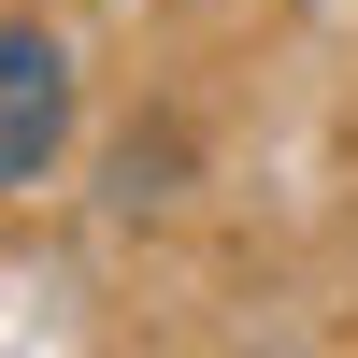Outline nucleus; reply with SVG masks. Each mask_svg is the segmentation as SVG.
I'll return each instance as SVG.
<instances>
[{
  "label": "nucleus",
  "mask_w": 358,
  "mask_h": 358,
  "mask_svg": "<svg viewBox=\"0 0 358 358\" xmlns=\"http://www.w3.org/2000/svg\"><path fill=\"white\" fill-rule=\"evenodd\" d=\"M57 143H72V57H57V29L0 15V201L43 187Z\"/></svg>",
  "instance_id": "1"
}]
</instances>
